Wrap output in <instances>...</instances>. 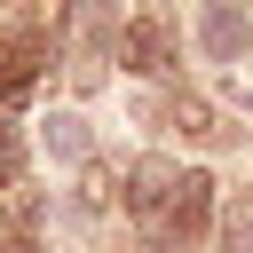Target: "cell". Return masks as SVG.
Returning <instances> with one entry per match:
<instances>
[{
  "instance_id": "obj_1",
  "label": "cell",
  "mask_w": 253,
  "mask_h": 253,
  "mask_svg": "<svg viewBox=\"0 0 253 253\" xmlns=\"http://www.w3.org/2000/svg\"><path fill=\"white\" fill-rule=\"evenodd\" d=\"M119 55H126L134 79H166V71H174V24H166V16H134V24L119 32Z\"/></svg>"
},
{
  "instance_id": "obj_2",
  "label": "cell",
  "mask_w": 253,
  "mask_h": 253,
  "mask_svg": "<svg viewBox=\"0 0 253 253\" xmlns=\"http://www.w3.org/2000/svg\"><path fill=\"white\" fill-rule=\"evenodd\" d=\"M213 190H221L213 174H182V182H174V206H166V237H174V245H198V237L213 229Z\"/></svg>"
},
{
  "instance_id": "obj_3",
  "label": "cell",
  "mask_w": 253,
  "mask_h": 253,
  "mask_svg": "<svg viewBox=\"0 0 253 253\" xmlns=\"http://www.w3.org/2000/svg\"><path fill=\"white\" fill-rule=\"evenodd\" d=\"M245 40H253L245 8H237V0H206V16H198V47H206L213 63H237V55H245Z\"/></svg>"
},
{
  "instance_id": "obj_4",
  "label": "cell",
  "mask_w": 253,
  "mask_h": 253,
  "mask_svg": "<svg viewBox=\"0 0 253 253\" xmlns=\"http://www.w3.org/2000/svg\"><path fill=\"white\" fill-rule=\"evenodd\" d=\"M174 182H182V174H174L166 158H134V166H126V206H134L142 221H158V213L174 206Z\"/></svg>"
},
{
  "instance_id": "obj_5",
  "label": "cell",
  "mask_w": 253,
  "mask_h": 253,
  "mask_svg": "<svg viewBox=\"0 0 253 253\" xmlns=\"http://www.w3.org/2000/svg\"><path fill=\"white\" fill-rule=\"evenodd\" d=\"M32 79H40V32H8L0 40V103L32 95Z\"/></svg>"
},
{
  "instance_id": "obj_6",
  "label": "cell",
  "mask_w": 253,
  "mask_h": 253,
  "mask_svg": "<svg viewBox=\"0 0 253 253\" xmlns=\"http://www.w3.org/2000/svg\"><path fill=\"white\" fill-rule=\"evenodd\" d=\"M40 142H47V158H63V166H87V150H95L79 111H47V119H40Z\"/></svg>"
},
{
  "instance_id": "obj_7",
  "label": "cell",
  "mask_w": 253,
  "mask_h": 253,
  "mask_svg": "<svg viewBox=\"0 0 253 253\" xmlns=\"http://www.w3.org/2000/svg\"><path fill=\"white\" fill-rule=\"evenodd\" d=\"M174 126H182V134H198V142H213V150H229V142H237V126H229L213 103H198V95H174Z\"/></svg>"
},
{
  "instance_id": "obj_8",
  "label": "cell",
  "mask_w": 253,
  "mask_h": 253,
  "mask_svg": "<svg viewBox=\"0 0 253 253\" xmlns=\"http://www.w3.org/2000/svg\"><path fill=\"white\" fill-rule=\"evenodd\" d=\"M221 253H253V190L229 198V213H221Z\"/></svg>"
},
{
  "instance_id": "obj_9",
  "label": "cell",
  "mask_w": 253,
  "mask_h": 253,
  "mask_svg": "<svg viewBox=\"0 0 253 253\" xmlns=\"http://www.w3.org/2000/svg\"><path fill=\"white\" fill-rule=\"evenodd\" d=\"M79 206H87V213H103V206H111V166H95V158L79 166Z\"/></svg>"
},
{
  "instance_id": "obj_10",
  "label": "cell",
  "mask_w": 253,
  "mask_h": 253,
  "mask_svg": "<svg viewBox=\"0 0 253 253\" xmlns=\"http://www.w3.org/2000/svg\"><path fill=\"white\" fill-rule=\"evenodd\" d=\"M16 166H24V142H16V126H8V119H0V174H8V182H16Z\"/></svg>"
},
{
  "instance_id": "obj_11",
  "label": "cell",
  "mask_w": 253,
  "mask_h": 253,
  "mask_svg": "<svg viewBox=\"0 0 253 253\" xmlns=\"http://www.w3.org/2000/svg\"><path fill=\"white\" fill-rule=\"evenodd\" d=\"M237 95H253V71H237Z\"/></svg>"
},
{
  "instance_id": "obj_12",
  "label": "cell",
  "mask_w": 253,
  "mask_h": 253,
  "mask_svg": "<svg viewBox=\"0 0 253 253\" xmlns=\"http://www.w3.org/2000/svg\"><path fill=\"white\" fill-rule=\"evenodd\" d=\"M0 253H8V229H0Z\"/></svg>"
},
{
  "instance_id": "obj_13",
  "label": "cell",
  "mask_w": 253,
  "mask_h": 253,
  "mask_svg": "<svg viewBox=\"0 0 253 253\" xmlns=\"http://www.w3.org/2000/svg\"><path fill=\"white\" fill-rule=\"evenodd\" d=\"M0 8H16V0H0Z\"/></svg>"
}]
</instances>
